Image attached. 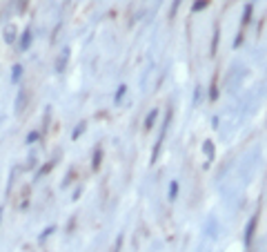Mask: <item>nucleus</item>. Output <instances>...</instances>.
Returning a JSON list of instances; mask_svg holds the SVG:
<instances>
[{
	"instance_id": "nucleus-1",
	"label": "nucleus",
	"mask_w": 267,
	"mask_h": 252,
	"mask_svg": "<svg viewBox=\"0 0 267 252\" xmlns=\"http://www.w3.org/2000/svg\"><path fill=\"white\" fill-rule=\"evenodd\" d=\"M169 123H171V112L167 114V116H165V121H163V125H160V134H158V139H156L154 152H151V163H156V161H158L160 147H163V141H165V134H167V127H169Z\"/></svg>"
},
{
	"instance_id": "nucleus-2",
	"label": "nucleus",
	"mask_w": 267,
	"mask_h": 252,
	"mask_svg": "<svg viewBox=\"0 0 267 252\" xmlns=\"http://www.w3.org/2000/svg\"><path fill=\"white\" fill-rule=\"evenodd\" d=\"M256 226H259V215H252V217H250V221H247V226H245V237H243V241H245V246H250L252 241H254Z\"/></svg>"
},
{
	"instance_id": "nucleus-3",
	"label": "nucleus",
	"mask_w": 267,
	"mask_h": 252,
	"mask_svg": "<svg viewBox=\"0 0 267 252\" xmlns=\"http://www.w3.org/2000/svg\"><path fill=\"white\" fill-rule=\"evenodd\" d=\"M31 40H33V38H31V29H25V31L20 34V51H27V49H29V47H31Z\"/></svg>"
},
{
	"instance_id": "nucleus-4",
	"label": "nucleus",
	"mask_w": 267,
	"mask_h": 252,
	"mask_svg": "<svg viewBox=\"0 0 267 252\" xmlns=\"http://www.w3.org/2000/svg\"><path fill=\"white\" fill-rule=\"evenodd\" d=\"M67 60H69V49H63V54H60V58H58V63H56V72L58 74H63V69L67 67Z\"/></svg>"
},
{
	"instance_id": "nucleus-5",
	"label": "nucleus",
	"mask_w": 267,
	"mask_h": 252,
	"mask_svg": "<svg viewBox=\"0 0 267 252\" xmlns=\"http://www.w3.org/2000/svg\"><path fill=\"white\" fill-rule=\"evenodd\" d=\"M25 103H27V89H20L16 96V114H20L25 109Z\"/></svg>"
},
{
	"instance_id": "nucleus-6",
	"label": "nucleus",
	"mask_w": 267,
	"mask_h": 252,
	"mask_svg": "<svg viewBox=\"0 0 267 252\" xmlns=\"http://www.w3.org/2000/svg\"><path fill=\"white\" fill-rule=\"evenodd\" d=\"M218 40H221V27H214V36H212V49H209V54L216 56V49H218Z\"/></svg>"
},
{
	"instance_id": "nucleus-7",
	"label": "nucleus",
	"mask_w": 267,
	"mask_h": 252,
	"mask_svg": "<svg viewBox=\"0 0 267 252\" xmlns=\"http://www.w3.org/2000/svg\"><path fill=\"white\" fill-rule=\"evenodd\" d=\"M252 11H254V4H245V9H243V27H245V25H250V22H252Z\"/></svg>"
},
{
	"instance_id": "nucleus-8",
	"label": "nucleus",
	"mask_w": 267,
	"mask_h": 252,
	"mask_svg": "<svg viewBox=\"0 0 267 252\" xmlns=\"http://www.w3.org/2000/svg\"><path fill=\"white\" fill-rule=\"evenodd\" d=\"M4 42H7V45L16 42V27H13V25L4 27Z\"/></svg>"
},
{
	"instance_id": "nucleus-9",
	"label": "nucleus",
	"mask_w": 267,
	"mask_h": 252,
	"mask_svg": "<svg viewBox=\"0 0 267 252\" xmlns=\"http://www.w3.org/2000/svg\"><path fill=\"white\" fill-rule=\"evenodd\" d=\"M156 118H158V109H151V112L145 116V130H151V127H154Z\"/></svg>"
},
{
	"instance_id": "nucleus-10",
	"label": "nucleus",
	"mask_w": 267,
	"mask_h": 252,
	"mask_svg": "<svg viewBox=\"0 0 267 252\" xmlns=\"http://www.w3.org/2000/svg\"><path fill=\"white\" fill-rule=\"evenodd\" d=\"M203 152L207 154V161H214V143H212V141H205V143H203Z\"/></svg>"
},
{
	"instance_id": "nucleus-11",
	"label": "nucleus",
	"mask_w": 267,
	"mask_h": 252,
	"mask_svg": "<svg viewBox=\"0 0 267 252\" xmlns=\"http://www.w3.org/2000/svg\"><path fill=\"white\" fill-rule=\"evenodd\" d=\"M22 76V65H13L11 67V83H18Z\"/></svg>"
},
{
	"instance_id": "nucleus-12",
	"label": "nucleus",
	"mask_w": 267,
	"mask_h": 252,
	"mask_svg": "<svg viewBox=\"0 0 267 252\" xmlns=\"http://www.w3.org/2000/svg\"><path fill=\"white\" fill-rule=\"evenodd\" d=\"M125 94H127V85H121V87L116 89V94H114V103H121L123 98H125Z\"/></svg>"
},
{
	"instance_id": "nucleus-13",
	"label": "nucleus",
	"mask_w": 267,
	"mask_h": 252,
	"mask_svg": "<svg viewBox=\"0 0 267 252\" xmlns=\"http://www.w3.org/2000/svg\"><path fill=\"white\" fill-rule=\"evenodd\" d=\"M209 98H212V101H216V98H218V76H214V80H212V89H209Z\"/></svg>"
},
{
	"instance_id": "nucleus-14",
	"label": "nucleus",
	"mask_w": 267,
	"mask_h": 252,
	"mask_svg": "<svg viewBox=\"0 0 267 252\" xmlns=\"http://www.w3.org/2000/svg\"><path fill=\"white\" fill-rule=\"evenodd\" d=\"M54 165H56V161H51L49 165H42L40 170H38V174H36V179H40V177H45V174H49L51 170H54Z\"/></svg>"
},
{
	"instance_id": "nucleus-15",
	"label": "nucleus",
	"mask_w": 267,
	"mask_h": 252,
	"mask_svg": "<svg viewBox=\"0 0 267 252\" xmlns=\"http://www.w3.org/2000/svg\"><path fill=\"white\" fill-rule=\"evenodd\" d=\"M178 197V181H171L169 183V201H176Z\"/></svg>"
},
{
	"instance_id": "nucleus-16",
	"label": "nucleus",
	"mask_w": 267,
	"mask_h": 252,
	"mask_svg": "<svg viewBox=\"0 0 267 252\" xmlns=\"http://www.w3.org/2000/svg\"><path fill=\"white\" fill-rule=\"evenodd\" d=\"M100 161H103V152L96 150V152H94V163H92V170H94V172H96V170L100 168Z\"/></svg>"
},
{
	"instance_id": "nucleus-17",
	"label": "nucleus",
	"mask_w": 267,
	"mask_h": 252,
	"mask_svg": "<svg viewBox=\"0 0 267 252\" xmlns=\"http://www.w3.org/2000/svg\"><path fill=\"white\" fill-rule=\"evenodd\" d=\"M207 4H209V0H196V2H194V7H192V11H203Z\"/></svg>"
},
{
	"instance_id": "nucleus-18",
	"label": "nucleus",
	"mask_w": 267,
	"mask_h": 252,
	"mask_svg": "<svg viewBox=\"0 0 267 252\" xmlns=\"http://www.w3.org/2000/svg\"><path fill=\"white\" fill-rule=\"evenodd\" d=\"M83 132H85V123H83V121H80V123H78V125H76V130H74V134H71V139H74V141H76V139H78V136H80V134H83Z\"/></svg>"
},
{
	"instance_id": "nucleus-19",
	"label": "nucleus",
	"mask_w": 267,
	"mask_h": 252,
	"mask_svg": "<svg viewBox=\"0 0 267 252\" xmlns=\"http://www.w3.org/2000/svg\"><path fill=\"white\" fill-rule=\"evenodd\" d=\"M54 230H56L54 226H51V228H47V230H42V232H40V237H38V241H45L47 237H49V235H51V232H54Z\"/></svg>"
},
{
	"instance_id": "nucleus-20",
	"label": "nucleus",
	"mask_w": 267,
	"mask_h": 252,
	"mask_svg": "<svg viewBox=\"0 0 267 252\" xmlns=\"http://www.w3.org/2000/svg\"><path fill=\"white\" fill-rule=\"evenodd\" d=\"M38 136H40V134H38V132H31V134H27V145L36 143V141H38Z\"/></svg>"
},
{
	"instance_id": "nucleus-21",
	"label": "nucleus",
	"mask_w": 267,
	"mask_h": 252,
	"mask_svg": "<svg viewBox=\"0 0 267 252\" xmlns=\"http://www.w3.org/2000/svg\"><path fill=\"white\" fill-rule=\"evenodd\" d=\"M178 4H180V0H174V4H171V16H176V11H178Z\"/></svg>"
},
{
	"instance_id": "nucleus-22",
	"label": "nucleus",
	"mask_w": 267,
	"mask_h": 252,
	"mask_svg": "<svg viewBox=\"0 0 267 252\" xmlns=\"http://www.w3.org/2000/svg\"><path fill=\"white\" fill-rule=\"evenodd\" d=\"M27 2H29V0H20V9H27Z\"/></svg>"
},
{
	"instance_id": "nucleus-23",
	"label": "nucleus",
	"mask_w": 267,
	"mask_h": 252,
	"mask_svg": "<svg viewBox=\"0 0 267 252\" xmlns=\"http://www.w3.org/2000/svg\"><path fill=\"white\" fill-rule=\"evenodd\" d=\"M0 219H2V210H0Z\"/></svg>"
}]
</instances>
